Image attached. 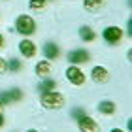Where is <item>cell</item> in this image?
I'll list each match as a JSON object with an SVG mask.
<instances>
[{
	"label": "cell",
	"instance_id": "cell-1",
	"mask_svg": "<svg viewBox=\"0 0 132 132\" xmlns=\"http://www.w3.org/2000/svg\"><path fill=\"white\" fill-rule=\"evenodd\" d=\"M64 104H66L64 94L55 93V91L42 93V106H44L45 110H61V108H62Z\"/></svg>",
	"mask_w": 132,
	"mask_h": 132
},
{
	"label": "cell",
	"instance_id": "cell-2",
	"mask_svg": "<svg viewBox=\"0 0 132 132\" xmlns=\"http://www.w3.org/2000/svg\"><path fill=\"white\" fill-rule=\"evenodd\" d=\"M15 30L19 32V34H23V36H32L36 32V21L32 19L30 15L21 13L15 19Z\"/></svg>",
	"mask_w": 132,
	"mask_h": 132
},
{
	"label": "cell",
	"instance_id": "cell-3",
	"mask_svg": "<svg viewBox=\"0 0 132 132\" xmlns=\"http://www.w3.org/2000/svg\"><path fill=\"white\" fill-rule=\"evenodd\" d=\"M66 79H68L72 85H76V87H79L85 83V74H83V70L81 68H77V66H68V70H66Z\"/></svg>",
	"mask_w": 132,
	"mask_h": 132
},
{
	"label": "cell",
	"instance_id": "cell-4",
	"mask_svg": "<svg viewBox=\"0 0 132 132\" xmlns=\"http://www.w3.org/2000/svg\"><path fill=\"white\" fill-rule=\"evenodd\" d=\"M102 36H104V40L110 45H117L119 42H121V38H123V30L119 27H106Z\"/></svg>",
	"mask_w": 132,
	"mask_h": 132
},
{
	"label": "cell",
	"instance_id": "cell-5",
	"mask_svg": "<svg viewBox=\"0 0 132 132\" xmlns=\"http://www.w3.org/2000/svg\"><path fill=\"white\" fill-rule=\"evenodd\" d=\"M77 127H79L81 132H100V125L94 121V119L87 117V115L77 119Z\"/></svg>",
	"mask_w": 132,
	"mask_h": 132
},
{
	"label": "cell",
	"instance_id": "cell-6",
	"mask_svg": "<svg viewBox=\"0 0 132 132\" xmlns=\"http://www.w3.org/2000/svg\"><path fill=\"white\" fill-rule=\"evenodd\" d=\"M89 59H91V55L87 49H74L68 53V62L72 64H85L89 62Z\"/></svg>",
	"mask_w": 132,
	"mask_h": 132
},
{
	"label": "cell",
	"instance_id": "cell-7",
	"mask_svg": "<svg viewBox=\"0 0 132 132\" xmlns=\"http://www.w3.org/2000/svg\"><path fill=\"white\" fill-rule=\"evenodd\" d=\"M91 76H93V81H94V83H98V85H102V83H108V81H110V72H108L104 66H94L93 72H91Z\"/></svg>",
	"mask_w": 132,
	"mask_h": 132
},
{
	"label": "cell",
	"instance_id": "cell-8",
	"mask_svg": "<svg viewBox=\"0 0 132 132\" xmlns=\"http://www.w3.org/2000/svg\"><path fill=\"white\" fill-rule=\"evenodd\" d=\"M19 51H21L23 57L32 59V57H36V53H38V47H36V44L30 42V40H23L19 44Z\"/></svg>",
	"mask_w": 132,
	"mask_h": 132
},
{
	"label": "cell",
	"instance_id": "cell-9",
	"mask_svg": "<svg viewBox=\"0 0 132 132\" xmlns=\"http://www.w3.org/2000/svg\"><path fill=\"white\" fill-rule=\"evenodd\" d=\"M23 98V91L21 89H11V91H2L0 93V100L4 104H11V102H19Z\"/></svg>",
	"mask_w": 132,
	"mask_h": 132
},
{
	"label": "cell",
	"instance_id": "cell-10",
	"mask_svg": "<svg viewBox=\"0 0 132 132\" xmlns=\"http://www.w3.org/2000/svg\"><path fill=\"white\" fill-rule=\"evenodd\" d=\"M36 74H38V77H42V79H45V77H49L51 76V72H53V64L51 61H40L38 64H36Z\"/></svg>",
	"mask_w": 132,
	"mask_h": 132
},
{
	"label": "cell",
	"instance_id": "cell-11",
	"mask_svg": "<svg viewBox=\"0 0 132 132\" xmlns=\"http://www.w3.org/2000/svg\"><path fill=\"white\" fill-rule=\"evenodd\" d=\"M44 55L47 61H55V59L61 55V49H59L57 44H53V42H47V44L44 45Z\"/></svg>",
	"mask_w": 132,
	"mask_h": 132
},
{
	"label": "cell",
	"instance_id": "cell-12",
	"mask_svg": "<svg viewBox=\"0 0 132 132\" xmlns=\"http://www.w3.org/2000/svg\"><path fill=\"white\" fill-rule=\"evenodd\" d=\"M106 6V0H83V8L91 13H96Z\"/></svg>",
	"mask_w": 132,
	"mask_h": 132
},
{
	"label": "cell",
	"instance_id": "cell-13",
	"mask_svg": "<svg viewBox=\"0 0 132 132\" xmlns=\"http://www.w3.org/2000/svg\"><path fill=\"white\" fill-rule=\"evenodd\" d=\"M98 111H102L104 115H113L115 113V104L110 102V100H102L98 104Z\"/></svg>",
	"mask_w": 132,
	"mask_h": 132
},
{
	"label": "cell",
	"instance_id": "cell-14",
	"mask_svg": "<svg viewBox=\"0 0 132 132\" xmlns=\"http://www.w3.org/2000/svg\"><path fill=\"white\" fill-rule=\"evenodd\" d=\"M79 38L83 42H94V38H96V32L93 30L91 27H83L79 30Z\"/></svg>",
	"mask_w": 132,
	"mask_h": 132
},
{
	"label": "cell",
	"instance_id": "cell-15",
	"mask_svg": "<svg viewBox=\"0 0 132 132\" xmlns=\"http://www.w3.org/2000/svg\"><path fill=\"white\" fill-rule=\"evenodd\" d=\"M55 87H57V81H55V79H49V77H45L44 83L40 85V91H42V93H47V91H53Z\"/></svg>",
	"mask_w": 132,
	"mask_h": 132
},
{
	"label": "cell",
	"instance_id": "cell-16",
	"mask_svg": "<svg viewBox=\"0 0 132 132\" xmlns=\"http://www.w3.org/2000/svg\"><path fill=\"white\" fill-rule=\"evenodd\" d=\"M45 4H47V0H30V2H28L30 10H34V11H44Z\"/></svg>",
	"mask_w": 132,
	"mask_h": 132
},
{
	"label": "cell",
	"instance_id": "cell-17",
	"mask_svg": "<svg viewBox=\"0 0 132 132\" xmlns=\"http://www.w3.org/2000/svg\"><path fill=\"white\" fill-rule=\"evenodd\" d=\"M21 68H23L21 61H17V59H10V61H8V70H11V72H19Z\"/></svg>",
	"mask_w": 132,
	"mask_h": 132
},
{
	"label": "cell",
	"instance_id": "cell-18",
	"mask_svg": "<svg viewBox=\"0 0 132 132\" xmlns=\"http://www.w3.org/2000/svg\"><path fill=\"white\" fill-rule=\"evenodd\" d=\"M83 115H85V110H83V108H74V110H72V117L74 119H79Z\"/></svg>",
	"mask_w": 132,
	"mask_h": 132
},
{
	"label": "cell",
	"instance_id": "cell-19",
	"mask_svg": "<svg viewBox=\"0 0 132 132\" xmlns=\"http://www.w3.org/2000/svg\"><path fill=\"white\" fill-rule=\"evenodd\" d=\"M6 70H8V62H6L4 59H0V76H2Z\"/></svg>",
	"mask_w": 132,
	"mask_h": 132
},
{
	"label": "cell",
	"instance_id": "cell-20",
	"mask_svg": "<svg viewBox=\"0 0 132 132\" xmlns=\"http://www.w3.org/2000/svg\"><path fill=\"white\" fill-rule=\"evenodd\" d=\"M2 47H4V36L0 34V49H2Z\"/></svg>",
	"mask_w": 132,
	"mask_h": 132
},
{
	"label": "cell",
	"instance_id": "cell-21",
	"mask_svg": "<svg viewBox=\"0 0 132 132\" xmlns=\"http://www.w3.org/2000/svg\"><path fill=\"white\" fill-rule=\"evenodd\" d=\"M4 127V117H2V113H0V128Z\"/></svg>",
	"mask_w": 132,
	"mask_h": 132
},
{
	"label": "cell",
	"instance_id": "cell-22",
	"mask_svg": "<svg viewBox=\"0 0 132 132\" xmlns=\"http://www.w3.org/2000/svg\"><path fill=\"white\" fill-rule=\"evenodd\" d=\"M110 132H125V130H121V128H111Z\"/></svg>",
	"mask_w": 132,
	"mask_h": 132
},
{
	"label": "cell",
	"instance_id": "cell-23",
	"mask_svg": "<svg viewBox=\"0 0 132 132\" xmlns=\"http://www.w3.org/2000/svg\"><path fill=\"white\" fill-rule=\"evenodd\" d=\"M2 108H4V102H2V100H0V111H2Z\"/></svg>",
	"mask_w": 132,
	"mask_h": 132
},
{
	"label": "cell",
	"instance_id": "cell-24",
	"mask_svg": "<svg viewBox=\"0 0 132 132\" xmlns=\"http://www.w3.org/2000/svg\"><path fill=\"white\" fill-rule=\"evenodd\" d=\"M27 132H38V130H34V128H30V130H27Z\"/></svg>",
	"mask_w": 132,
	"mask_h": 132
}]
</instances>
